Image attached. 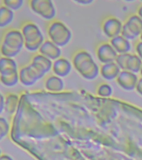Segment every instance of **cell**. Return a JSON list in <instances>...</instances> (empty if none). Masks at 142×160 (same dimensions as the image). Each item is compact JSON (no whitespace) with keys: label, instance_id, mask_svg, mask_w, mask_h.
I'll return each mask as SVG.
<instances>
[{"label":"cell","instance_id":"cell-12","mask_svg":"<svg viewBox=\"0 0 142 160\" xmlns=\"http://www.w3.org/2000/svg\"><path fill=\"white\" fill-rule=\"evenodd\" d=\"M15 17L14 12L0 3V28H6L12 22Z\"/></svg>","mask_w":142,"mask_h":160},{"label":"cell","instance_id":"cell-3","mask_svg":"<svg viewBox=\"0 0 142 160\" xmlns=\"http://www.w3.org/2000/svg\"><path fill=\"white\" fill-rule=\"evenodd\" d=\"M20 30L24 40V48L30 52L38 51L45 40L37 24L32 21H25L21 25Z\"/></svg>","mask_w":142,"mask_h":160},{"label":"cell","instance_id":"cell-6","mask_svg":"<svg viewBox=\"0 0 142 160\" xmlns=\"http://www.w3.org/2000/svg\"><path fill=\"white\" fill-rule=\"evenodd\" d=\"M18 77L19 82L28 87L35 85L38 80L44 78L30 63L19 68Z\"/></svg>","mask_w":142,"mask_h":160},{"label":"cell","instance_id":"cell-14","mask_svg":"<svg viewBox=\"0 0 142 160\" xmlns=\"http://www.w3.org/2000/svg\"><path fill=\"white\" fill-rule=\"evenodd\" d=\"M18 82V71L6 75H0V83L6 87H13L17 85Z\"/></svg>","mask_w":142,"mask_h":160},{"label":"cell","instance_id":"cell-10","mask_svg":"<svg viewBox=\"0 0 142 160\" xmlns=\"http://www.w3.org/2000/svg\"><path fill=\"white\" fill-rule=\"evenodd\" d=\"M43 83L45 89L51 92H60L65 89L64 81L62 78L54 74L47 75Z\"/></svg>","mask_w":142,"mask_h":160},{"label":"cell","instance_id":"cell-7","mask_svg":"<svg viewBox=\"0 0 142 160\" xmlns=\"http://www.w3.org/2000/svg\"><path fill=\"white\" fill-rule=\"evenodd\" d=\"M29 63L43 77L52 70V61L38 52L33 55Z\"/></svg>","mask_w":142,"mask_h":160},{"label":"cell","instance_id":"cell-8","mask_svg":"<svg viewBox=\"0 0 142 160\" xmlns=\"http://www.w3.org/2000/svg\"><path fill=\"white\" fill-rule=\"evenodd\" d=\"M72 64L67 58L61 56L53 61L52 71L53 74L60 78H66L70 75L72 69Z\"/></svg>","mask_w":142,"mask_h":160},{"label":"cell","instance_id":"cell-5","mask_svg":"<svg viewBox=\"0 0 142 160\" xmlns=\"http://www.w3.org/2000/svg\"><path fill=\"white\" fill-rule=\"evenodd\" d=\"M28 6L33 12L41 18L50 21L56 18V8L52 1L50 0H30Z\"/></svg>","mask_w":142,"mask_h":160},{"label":"cell","instance_id":"cell-18","mask_svg":"<svg viewBox=\"0 0 142 160\" xmlns=\"http://www.w3.org/2000/svg\"><path fill=\"white\" fill-rule=\"evenodd\" d=\"M74 2L81 5H88L92 3V1L88 0H76Z\"/></svg>","mask_w":142,"mask_h":160},{"label":"cell","instance_id":"cell-4","mask_svg":"<svg viewBox=\"0 0 142 160\" xmlns=\"http://www.w3.org/2000/svg\"><path fill=\"white\" fill-rule=\"evenodd\" d=\"M46 31L48 39L60 48L67 46L72 38V32L69 27L57 18L48 21Z\"/></svg>","mask_w":142,"mask_h":160},{"label":"cell","instance_id":"cell-20","mask_svg":"<svg viewBox=\"0 0 142 160\" xmlns=\"http://www.w3.org/2000/svg\"><path fill=\"white\" fill-rule=\"evenodd\" d=\"M0 153H1V152H0ZM0 156H1V155H0Z\"/></svg>","mask_w":142,"mask_h":160},{"label":"cell","instance_id":"cell-15","mask_svg":"<svg viewBox=\"0 0 142 160\" xmlns=\"http://www.w3.org/2000/svg\"><path fill=\"white\" fill-rule=\"evenodd\" d=\"M1 2L13 11L20 10L22 7L24 3L22 0H3L1 1Z\"/></svg>","mask_w":142,"mask_h":160},{"label":"cell","instance_id":"cell-9","mask_svg":"<svg viewBox=\"0 0 142 160\" xmlns=\"http://www.w3.org/2000/svg\"><path fill=\"white\" fill-rule=\"evenodd\" d=\"M37 52L52 61H55L62 56L61 48L49 39L44 41Z\"/></svg>","mask_w":142,"mask_h":160},{"label":"cell","instance_id":"cell-1","mask_svg":"<svg viewBox=\"0 0 142 160\" xmlns=\"http://www.w3.org/2000/svg\"><path fill=\"white\" fill-rule=\"evenodd\" d=\"M24 48V40L20 29L8 28L4 31L0 41L1 56L13 58Z\"/></svg>","mask_w":142,"mask_h":160},{"label":"cell","instance_id":"cell-13","mask_svg":"<svg viewBox=\"0 0 142 160\" xmlns=\"http://www.w3.org/2000/svg\"><path fill=\"white\" fill-rule=\"evenodd\" d=\"M20 98L15 93H7L5 96V109L8 113L12 114L17 108Z\"/></svg>","mask_w":142,"mask_h":160},{"label":"cell","instance_id":"cell-2","mask_svg":"<svg viewBox=\"0 0 142 160\" xmlns=\"http://www.w3.org/2000/svg\"><path fill=\"white\" fill-rule=\"evenodd\" d=\"M71 62L76 71L87 80H92L97 75V66L90 53L86 50L80 49L75 51Z\"/></svg>","mask_w":142,"mask_h":160},{"label":"cell","instance_id":"cell-17","mask_svg":"<svg viewBox=\"0 0 142 160\" xmlns=\"http://www.w3.org/2000/svg\"><path fill=\"white\" fill-rule=\"evenodd\" d=\"M5 109V96L0 92V114Z\"/></svg>","mask_w":142,"mask_h":160},{"label":"cell","instance_id":"cell-19","mask_svg":"<svg viewBox=\"0 0 142 160\" xmlns=\"http://www.w3.org/2000/svg\"><path fill=\"white\" fill-rule=\"evenodd\" d=\"M1 1H0V3H1Z\"/></svg>","mask_w":142,"mask_h":160},{"label":"cell","instance_id":"cell-16","mask_svg":"<svg viewBox=\"0 0 142 160\" xmlns=\"http://www.w3.org/2000/svg\"><path fill=\"white\" fill-rule=\"evenodd\" d=\"M9 125L5 118L0 116V140L7 134Z\"/></svg>","mask_w":142,"mask_h":160},{"label":"cell","instance_id":"cell-11","mask_svg":"<svg viewBox=\"0 0 142 160\" xmlns=\"http://www.w3.org/2000/svg\"><path fill=\"white\" fill-rule=\"evenodd\" d=\"M18 69L17 63L13 58L0 56V75L18 72Z\"/></svg>","mask_w":142,"mask_h":160}]
</instances>
